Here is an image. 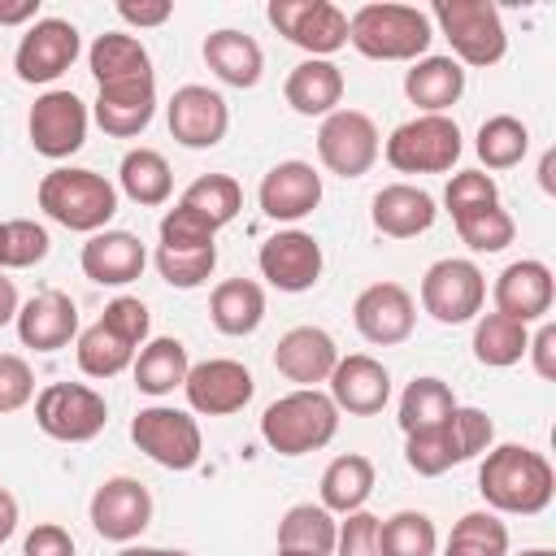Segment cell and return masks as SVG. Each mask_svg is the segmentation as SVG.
I'll return each mask as SVG.
<instances>
[{
  "mask_svg": "<svg viewBox=\"0 0 556 556\" xmlns=\"http://www.w3.org/2000/svg\"><path fill=\"white\" fill-rule=\"evenodd\" d=\"M478 491H482L491 513L534 517L552 504L556 473H552V460L543 452L521 447V443H500L478 465Z\"/></svg>",
  "mask_w": 556,
  "mask_h": 556,
  "instance_id": "1",
  "label": "cell"
},
{
  "mask_svg": "<svg viewBox=\"0 0 556 556\" xmlns=\"http://www.w3.org/2000/svg\"><path fill=\"white\" fill-rule=\"evenodd\" d=\"M434 22L417 4H361L348 17V43L369 61H421L430 56Z\"/></svg>",
  "mask_w": 556,
  "mask_h": 556,
  "instance_id": "2",
  "label": "cell"
},
{
  "mask_svg": "<svg viewBox=\"0 0 556 556\" xmlns=\"http://www.w3.org/2000/svg\"><path fill=\"white\" fill-rule=\"evenodd\" d=\"M339 430V408L326 391L317 387H295L287 395H278L265 413H261V439L269 443V452L278 456H308L321 452Z\"/></svg>",
  "mask_w": 556,
  "mask_h": 556,
  "instance_id": "3",
  "label": "cell"
},
{
  "mask_svg": "<svg viewBox=\"0 0 556 556\" xmlns=\"http://www.w3.org/2000/svg\"><path fill=\"white\" fill-rule=\"evenodd\" d=\"M39 208L65 226V230H78V235H96V230H109L113 213H117V187L96 174V169H74V165H61L52 174L39 178V191H35Z\"/></svg>",
  "mask_w": 556,
  "mask_h": 556,
  "instance_id": "4",
  "label": "cell"
},
{
  "mask_svg": "<svg viewBox=\"0 0 556 556\" xmlns=\"http://www.w3.org/2000/svg\"><path fill=\"white\" fill-rule=\"evenodd\" d=\"M404 465L417 473V478H439L447 473L452 465H465L482 452H491L495 443V421L482 413V408H465L456 404V413L434 426V430H421V434H404Z\"/></svg>",
  "mask_w": 556,
  "mask_h": 556,
  "instance_id": "5",
  "label": "cell"
},
{
  "mask_svg": "<svg viewBox=\"0 0 556 556\" xmlns=\"http://www.w3.org/2000/svg\"><path fill=\"white\" fill-rule=\"evenodd\" d=\"M430 22H439L443 39L452 43V61L465 70H486L500 65L508 52V35H504V17L491 0H439L430 9Z\"/></svg>",
  "mask_w": 556,
  "mask_h": 556,
  "instance_id": "6",
  "label": "cell"
},
{
  "mask_svg": "<svg viewBox=\"0 0 556 556\" xmlns=\"http://www.w3.org/2000/svg\"><path fill=\"white\" fill-rule=\"evenodd\" d=\"M460 126L447 113H417L391 130L382 156L400 174H447L460 161Z\"/></svg>",
  "mask_w": 556,
  "mask_h": 556,
  "instance_id": "7",
  "label": "cell"
},
{
  "mask_svg": "<svg viewBox=\"0 0 556 556\" xmlns=\"http://www.w3.org/2000/svg\"><path fill=\"white\" fill-rule=\"evenodd\" d=\"M130 439L135 447L156 460L161 469H174V473H187L200 465V452H204V439H200V421L187 413V408H174V404H148L130 417Z\"/></svg>",
  "mask_w": 556,
  "mask_h": 556,
  "instance_id": "8",
  "label": "cell"
},
{
  "mask_svg": "<svg viewBox=\"0 0 556 556\" xmlns=\"http://www.w3.org/2000/svg\"><path fill=\"white\" fill-rule=\"evenodd\" d=\"M109 421V404L87 382H48L35 395V426L56 443H91Z\"/></svg>",
  "mask_w": 556,
  "mask_h": 556,
  "instance_id": "9",
  "label": "cell"
},
{
  "mask_svg": "<svg viewBox=\"0 0 556 556\" xmlns=\"http://www.w3.org/2000/svg\"><path fill=\"white\" fill-rule=\"evenodd\" d=\"M486 300V278L473 261L465 256H443L421 274V308L439 326H465L482 313Z\"/></svg>",
  "mask_w": 556,
  "mask_h": 556,
  "instance_id": "10",
  "label": "cell"
},
{
  "mask_svg": "<svg viewBox=\"0 0 556 556\" xmlns=\"http://www.w3.org/2000/svg\"><path fill=\"white\" fill-rule=\"evenodd\" d=\"M265 17L287 43L321 61H330V52L348 43V13L330 0H269Z\"/></svg>",
  "mask_w": 556,
  "mask_h": 556,
  "instance_id": "11",
  "label": "cell"
},
{
  "mask_svg": "<svg viewBox=\"0 0 556 556\" xmlns=\"http://www.w3.org/2000/svg\"><path fill=\"white\" fill-rule=\"evenodd\" d=\"M382 143H378V126L369 113L361 109H334L330 117H321L317 130V156L330 174L339 178H361L374 169Z\"/></svg>",
  "mask_w": 556,
  "mask_h": 556,
  "instance_id": "12",
  "label": "cell"
},
{
  "mask_svg": "<svg viewBox=\"0 0 556 556\" xmlns=\"http://www.w3.org/2000/svg\"><path fill=\"white\" fill-rule=\"evenodd\" d=\"M87 104L74 96V91H43L35 104H30V117H26V135H30V148L48 161H65L74 156L83 143H87Z\"/></svg>",
  "mask_w": 556,
  "mask_h": 556,
  "instance_id": "13",
  "label": "cell"
},
{
  "mask_svg": "<svg viewBox=\"0 0 556 556\" xmlns=\"http://www.w3.org/2000/svg\"><path fill=\"white\" fill-rule=\"evenodd\" d=\"M83 52V39H78V26L65 22V17H39L26 26L17 52H13V70L22 83L39 87V83H56Z\"/></svg>",
  "mask_w": 556,
  "mask_h": 556,
  "instance_id": "14",
  "label": "cell"
},
{
  "mask_svg": "<svg viewBox=\"0 0 556 556\" xmlns=\"http://www.w3.org/2000/svg\"><path fill=\"white\" fill-rule=\"evenodd\" d=\"M87 517H91V530L109 543H135L148 521H152V491L139 482V478H104L87 504Z\"/></svg>",
  "mask_w": 556,
  "mask_h": 556,
  "instance_id": "15",
  "label": "cell"
},
{
  "mask_svg": "<svg viewBox=\"0 0 556 556\" xmlns=\"http://www.w3.org/2000/svg\"><path fill=\"white\" fill-rule=\"evenodd\" d=\"M187 404L191 413L200 417H230L239 408H248L252 391H256V378L243 361H230V356H208L200 365L187 369Z\"/></svg>",
  "mask_w": 556,
  "mask_h": 556,
  "instance_id": "16",
  "label": "cell"
},
{
  "mask_svg": "<svg viewBox=\"0 0 556 556\" xmlns=\"http://www.w3.org/2000/svg\"><path fill=\"white\" fill-rule=\"evenodd\" d=\"M165 122H169V135L191 148V152H204V148H217L230 130V109L222 100V91L204 87V83H187L169 96L165 104Z\"/></svg>",
  "mask_w": 556,
  "mask_h": 556,
  "instance_id": "17",
  "label": "cell"
},
{
  "mask_svg": "<svg viewBox=\"0 0 556 556\" xmlns=\"http://www.w3.org/2000/svg\"><path fill=\"white\" fill-rule=\"evenodd\" d=\"M256 265H261V278L287 295H300V291H313L317 278H321V243L308 235V230H278L261 243L256 252Z\"/></svg>",
  "mask_w": 556,
  "mask_h": 556,
  "instance_id": "18",
  "label": "cell"
},
{
  "mask_svg": "<svg viewBox=\"0 0 556 556\" xmlns=\"http://www.w3.org/2000/svg\"><path fill=\"white\" fill-rule=\"evenodd\" d=\"M352 326L374 348H395L417 326V304L400 282H369L352 300Z\"/></svg>",
  "mask_w": 556,
  "mask_h": 556,
  "instance_id": "19",
  "label": "cell"
},
{
  "mask_svg": "<svg viewBox=\"0 0 556 556\" xmlns=\"http://www.w3.org/2000/svg\"><path fill=\"white\" fill-rule=\"evenodd\" d=\"M491 300H495V313L530 326V321H543L552 313V300H556V278L543 261L526 256V261H513L500 269L495 287H491Z\"/></svg>",
  "mask_w": 556,
  "mask_h": 556,
  "instance_id": "20",
  "label": "cell"
},
{
  "mask_svg": "<svg viewBox=\"0 0 556 556\" xmlns=\"http://www.w3.org/2000/svg\"><path fill=\"white\" fill-rule=\"evenodd\" d=\"M330 400L339 413H352V417H374L387 408L391 400V374L382 361H374L369 352H352V356H339V365L330 369Z\"/></svg>",
  "mask_w": 556,
  "mask_h": 556,
  "instance_id": "21",
  "label": "cell"
},
{
  "mask_svg": "<svg viewBox=\"0 0 556 556\" xmlns=\"http://www.w3.org/2000/svg\"><path fill=\"white\" fill-rule=\"evenodd\" d=\"M256 200L269 222H300L321 204V174L308 161H278L261 178Z\"/></svg>",
  "mask_w": 556,
  "mask_h": 556,
  "instance_id": "22",
  "label": "cell"
},
{
  "mask_svg": "<svg viewBox=\"0 0 556 556\" xmlns=\"http://www.w3.org/2000/svg\"><path fill=\"white\" fill-rule=\"evenodd\" d=\"M17 339L35 352H61L78 339V304L65 291H39L17 308Z\"/></svg>",
  "mask_w": 556,
  "mask_h": 556,
  "instance_id": "23",
  "label": "cell"
},
{
  "mask_svg": "<svg viewBox=\"0 0 556 556\" xmlns=\"http://www.w3.org/2000/svg\"><path fill=\"white\" fill-rule=\"evenodd\" d=\"M339 365V343L321 326H291L274 348V369L295 387H317Z\"/></svg>",
  "mask_w": 556,
  "mask_h": 556,
  "instance_id": "24",
  "label": "cell"
},
{
  "mask_svg": "<svg viewBox=\"0 0 556 556\" xmlns=\"http://www.w3.org/2000/svg\"><path fill=\"white\" fill-rule=\"evenodd\" d=\"M156 113V74L152 78H135V83H113V87H100L96 91V104H91V117L104 135L113 139H135L148 130Z\"/></svg>",
  "mask_w": 556,
  "mask_h": 556,
  "instance_id": "25",
  "label": "cell"
},
{
  "mask_svg": "<svg viewBox=\"0 0 556 556\" xmlns=\"http://www.w3.org/2000/svg\"><path fill=\"white\" fill-rule=\"evenodd\" d=\"M78 265L96 287H126L143 274L148 252H143L139 235H130V230H96L83 243Z\"/></svg>",
  "mask_w": 556,
  "mask_h": 556,
  "instance_id": "26",
  "label": "cell"
},
{
  "mask_svg": "<svg viewBox=\"0 0 556 556\" xmlns=\"http://www.w3.org/2000/svg\"><path fill=\"white\" fill-rule=\"evenodd\" d=\"M369 217H374V230L387 235V239H417V235H426L434 226L439 208H434L430 191H421L413 182H391V187H382L374 195Z\"/></svg>",
  "mask_w": 556,
  "mask_h": 556,
  "instance_id": "27",
  "label": "cell"
},
{
  "mask_svg": "<svg viewBox=\"0 0 556 556\" xmlns=\"http://www.w3.org/2000/svg\"><path fill=\"white\" fill-rule=\"evenodd\" d=\"M282 96L287 104L300 113V117H330L343 100V70L334 61H321V56H308L300 61L287 83H282Z\"/></svg>",
  "mask_w": 556,
  "mask_h": 556,
  "instance_id": "28",
  "label": "cell"
},
{
  "mask_svg": "<svg viewBox=\"0 0 556 556\" xmlns=\"http://www.w3.org/2000/svg\"><path fill=\"white\" fill-rule=\"evenodd\" d=\"M204 65H208L226 87L248 91V87H256L261 74H265V52H261V43H256L252 35L222 26V30H213V35L204 39Z\"/></svg>",
  "mask_w": 556,
  "mask_h": 556,
  "instance_id": "29",
  "label": "cell"
},
{
  "mask_svg": "<svg viewBox=\"0 0 556 556\" xmlns=\"http://www.w3.org/2000/svg\"><path fill=\"white\" fill-rule=\"evenodd\" d=\"M87 65H91V78L96 87H113V83H135V78H152V56L148 48L126 35V30H104L96 35V43L87 48Z\"/></svg>",
  "mask_w": 556,
  "mask_h": 556,
  "instance_id": "30",
  "label": "cell"
},
{
  "mask_svg": "<svg viewBox=\"0 0 556 556\" xmlns=\"http://www.w3.org/2000/svg\"><path fill=\"white\" fill-rule=\"evenodd\" d=\"M404 96L421 113H447L465 96V70L452 56H421L404 70Z\"/></svg>",
  "mask_w": 556,
  "mask_h": 556,
  "instance_id": "31",
  "label": "cell"
},
{
  "mask_svg": "<svg viewBox=\"0 0 556 556\" xmlns=\"http://www.w3.org/2000/svg\"><path fill=\"white\" fill-rule=\"evenodd\" d=\"M208 317L230 339L252 334L265 321V291H261V282H252V278H226V282H217L213 295H208Z\"/></svg>",
  "mask_w": 556,
  "mask_h": 556,
  "instance_id": "32",
  "label": "cell"
},
{
  "mask_svg": "<svg viewBox=\"0 0 556 556\" xmlns=\"http://www.w3.org/2000/svg\"><path fill=\"white\" fill-rule=\"evenodd\" d=\"M187 369H191V356H187V343L182 339H148L139 352H135V365H130V374H135V387L143 391V395H152V400H161V395H169L174 387H182L187 382Z\"/></svg>",
  "mask_w": 556,
  "mask_h": 556,
  "instance_id": "33",
  "label": "cell"
},
{
  "mask_svg": "<svg viewBox=\"0 0 556 556\" xmlns=\"http://www.w3.org/2000/svg\"><path fill=\"white\" fill-rule=\"evenodd\" d=\"M321 508L326 513H356V508H365V500L374 495V460L369 456H361V452H343V456H334L330 465H326V473H321Z\"/></svg>",
  "mask_w": 556,
  "mask_h": 556,
  "instance_id": "34",
  "label": "cell"
},
{
  "mask_svg": "<svg viewBox=\"0 0 556 556\" xmlns=\"http://www.w3.org/2000/svg\"><path fill=\"white\" fill-rule=\"evenodd\" d=\"M117 182H122V191H126L135 204H143V208L165 204L169 191H174L169 161H165L156 148H130V152L122 156V165H117Z\"/></svg>",
  "mask_w": 556,
  "mask_h": 556,
  "instance_id": "35",
  "label": "cell"
},
{
  "mask_svg": "<svg viewBox=\"0 0 556 556\" xmlns=\"http://www.w3.org/2000/svg\"><path fill=\"white\" fill-rule=\"evenodd\" d=\"M530 343V326L504 317V313H482L473 321V361L486 369H508L526 356Z\"/></svg>",
  "mask_w": 556,
  "mask_h": 556,
  "instance_id": "36",
  "label": "cell"
},
{
  "mask_svg": "<svg viewBox=\"0 0 556 556\" xmlns=\"http://www.w3.org/2000/svg\"><path fill=\"white\" fill-rule=\"evenodd\" d=\"M456 413V395L443 378H413L400 395V430L404 434H421V430H434L443 426L447 417Z\"/></svg>",
  "mask_w": 556,
  "mask_h": 556,
  "instance_id": "37",
  "label": "cell"
},
{
  "mask_svg": "<svg viewBox=\"0 0 556 556\" xmlns=\"http://www.w3.org/2000/svg\"><path fill=\"white\" fill-rule=\"evenodd\" d=\"M334 534H339V521L321 504H291L282 513V521H278V547H287V552L330 556L334 552Z\"/></svg>",
  "mask_w": 556,
  "mask_h": 556,
  "instance_id": "38",
  "label": "cell"
},
{
  "mask_svg": "<svg viewBox=\"0 0 556 556\" xmlns=\"http://www.w3.org/2000/svg\"><path fill=\"white\" fill-rule=\"evenodd\" d=\"M135 352L139 348H130L122 334H113L104 321H96V326H87V330H78V339H74V356H78V369L87 374V378H117L122 369H130L135 365Z\"/></svg>",
  "mask_w": 556,
  "mask_h": 556,
  "instance_id": "39",
  "label": "cell"
},
{
  "mask_svg": "<svg viewBox=\"0 0 556 556\" xmlns=\"http://www.w3.org/2000/svg\"><path fill=\"white\" fill-rule=\"evenodd\" d=\"M473 152L486 169H513L521 165V156L530 152V130L521 117L513 113H495L478 126V139H473Z\"/></svg>",
  "mask_w": 556,
  "mask_h": 556,
  "instance_id": "40",
  "label": "cell"
},
{
  "mask_svg": "<svg viewBox=\"0 0 556 556\" xmlns=\"http://www.w3.org/2000/svg\"><path fill=\"white\" fill-rule=\"evenodd\" d=\"M178 204L195 208L213 230H222V226H230V222L239 217V208H243V187H239L230 174H200V178L178 195Z\"/></svg>",
  "mask_w": 556,
  "mask_h": 556,
  "instance_id": "41",
  "label": "cell"
},
{
  "mask_svg": "<svg viewBox=\"0 0 556 556\" xmlns=\"http://www.w3.org/2000/svg\"><path fill=\"white\" fill-rule=\"evenodd\" d=\"M213 269H217V243H156V274L178 291L204 287Z\"/></svg>",
  "mask_w": 556,
  "mask_h": 556,
  "instance_id": "42",
  "label": "cell"
},
{
  "mask_svg": "<svg viewBox=\"0 0 556 556\" xmlns=\"http://www.w3.org/2000/svg\"><path fill=\"white\" fill-rule=\"evenodd\" d=\"M378 547L382 556H434L439 552V530L426 513L417 508H400L382 521L378 530Z\"/></svg>",
  "mask_w": 556,
  "mask_h": 556,
  "instance_id": "43",
  "label": "cell"
},
{
  "mask_svg": "<svg viewBox=\"0 0 556 556\" xmlns=\"http://www.w3.org/2000/svg\"><path fill=\"white\" fill-rule=\"evenodd\" d=\"M443 556H508V526L500 521V513H465L452 534Z\"/></svg>",
  "mask_w": 556,
  "mask_h": 556,
  "instance_id": "44",
  "label": "cell"
},
{
  "mask_svg": "<svg viewBox=\"0 0 556 556\" xmlns=\"http://www.w3.org/2000/svg\"><path fill=\"white\" fill-rule=\"evenodd\" d=\"M456 235L469 252H504L517 235V222L508 217V208L491 204L482 213H469V217H456Z\"/></svg>",
  "mask_w": 556,
  "mask_h": 556,
  "instance_id": "45",
  "label": "cell"
},
{
  "mask_svg": "<svg viewBox=\"0 0 556 556\" xmlns=\"http://www.w3.org/2000/svg\"><path fill=\"white\" fill-rule=\"evenodd\" d=\"M443 204H447V213L456 222V217H469V213H482V208L500 204V187L482 169H456L447 191H443Z\"/></svg>",
  "mask_w": 556,
  "mask_h": 556,
  "instance_id": "46",
  "label": "cell"
},
{
  "mask_svg": "<svg viewBox=\"0 0 556 556\" xmlns=\"http://www.w3.org/2000/svg\"><path fill=\"white\" fill-rule=\"evenodd\" d=\"M4 230H9L4 269H30V265H39V261L52 252L48 230H43L39 222H30V217H13V222H4Z\"/></svg>",
  "mask_w": 556,
  "mask_h": 556,
  "instance_id": "47",
  "label": "cell"
},
{
  "mask_svg": "<svg viewBox=\"0 0 556 556\" xmlns=\"http://www.w3.org/2000/svg\"><path fill=\"white\" fill-rule=\"evenodd\" d=\"M100 321H104L113 334H122L130 348H143V343H148V326H152V317H148V304L135 300V295H117V300H109L104 313H100Z\"/></svg>",
  "mask_w": 556,
  "mask_h": 556,
  "instance_id": "48",
  "label": "cell"
},
{
  "mask_svg": "<svg viewBox=\"0 0 556 556\" xmlns=\"http://www.w3.org/2000/svg\"><path fill=\"white\" fill-rule=\"evenodd\" d=\"M378 530H382V517L356 508V513H348V521H339L334 552H339V556H382V547H378Z\"/></svg>",
  "mask_w": 556,
  "mask_h": 556,
  "instance_id": "49",
  "label": "cell"
},
{
  "mask_svg": "<svg viewBox=\"0 0 556 556\" xmlns=\"http://www.w3.org/2000/svg\"><path fill=\"white\" fill-rule=\"evenodd\" d=\"M35 400V369L13 356V352H0V413H17Z\"/></svg>",
  "mask_w": 556,
  "mask_h": 556,
  "instance_id": "50",
  "label": "cell"
},
{
  "mask_svg": "<svg viewBox=\"0 0 556 556\" xmlns=\"http://www.w3.org/2000/svg\"><path fill=\"white\" fill-rule=\"evenodd\" d=\"M161 243H217V230L187 204H174L161 217Z\"/></svg>",
  "mask_w": 556,
  "mask_h": 556,
  "instance_id": "51",
  "label": "cell"
},
{
  "mask_svg": "<svg viewBox=\"0 0 556 556\" xmlns=\"http://www.w3.org/2000/svg\"><path fill=\"white\" fill-rule=\"evenodd\" d=\"M74 552H78L74 534L65 526H56V521H39L22 543V556H74Z\"/></svg>",
  "mask_w": 556,
  "mask_h": 556,
  "instance_id": "52",
  "label": "cell"
},
{
  "mask_svg": "<svg viewBox=\"0 0 556 556\" xmlns=\"http://www.w3.org/2000/svg\"><path fill=\"white\" fill-rule=\"evenodd\" d=\"M117 17L126 26L148 30V26H165L174 17V4L169 0H117Z\"/></svg>",
  "mask_w": 556,
  "mask_h": 556,
  "instance_id": "53",
  "label": "cell"
},
{
  "mask_svg": "<svg viewBox=\"0 0 556 556\" xmlns=\"http://www.w3.org/2000/svg\"><path fill=\"white\" fill-rule=\"evenodd\" d=\"M526 356H530V365H534V374H539L543 382L556 378V326H552V321H543V326L530 334Z\"/></svg>",
  "mask_w": 556,
  "mask_h": 556,
  "instance_id": "54",
  "label": "cell"
},
{
  "mask_svg": "<svg viewBox=\"0 0 556 556\" xmlns=\"http://www.w3.org/2000/svg\"><path fill=\"white\" fill-rule=\"evenodd\" d=\"M39 22V0H0V26Z\"/></svg>",
  "mask_w": 556,
  "mask_h": 556,
  "instance_id": "55",
  "label": "cell"
},
{
  "mask_svg": "<svg viewBox=\"0 0 556 556\" xmlns=\"http://www.w3.org/2000/svg\"><path fill=\"white\" fill-rule=\"evenodd\" d=\"M17 308H22V300H17V287H13V278H4V274H0V326L17 321Z\"/></svg>",
  "mask_w": 556,
  "mask_h": 556,
  "instance_id": "56",
  "label": "cell"
},
{
  "mask_svg": "<svg viewBox=\"0 0 556 556\" xmlns=\"http://www.w3.org/2000/svg\"><path fill=\"white\" fill-rule=\"evenodd\" d=\"M13 530H17V500L0 486V543H4Z\"/></svg>",
  "mask_w": 556,
  "mask_h": 556,
  "instance_id": "57",
  "label": "cell"
},
{
  "mask_svg": "<svg viewBox=\"0 0 556 556\" xmlns=\"http://www.w3.org/2000/svg\"><path fill=\"white\" fill-rule=\"evenodd\" d=\"M552 169H556V152H543V161H539V187L552 195L556 191V178H552Z\"/></svg>",
  "mask_w": 556,
  "mask_h": 556,
  "instance_id": "58",
  "label": "cell"
},
{
  "mask_svg": "<svg viewBox=\"0 0 556 556\" xmlns=\"http://www.w3.org/2000/svg\"><path fill=\"white\" fill-rule=\"evenodd\" d=\"M117 556H161V547H143V543H139V547H122Z\"/></svg>",
  "mask_w": 556,
  "mask_h": 556,
  "instance_id": "59",
  "label": "cell"
},
{
  "mask_svg": "<svg viewBox=\"0 0 556 556\" xmlns=\"http://www.w3.org/2000/svg\"><path fill=\"white\" fill-rule=\"evenodd\" d=\"M517 556H556L552 547H526V552H517Z\"/></svg>",
  "mask_w": 556,
  "mask_h": 556,
  "instance_id": "60",
  "label": "cell"
},
{
  "mask_svg": "<svg viewBox=\"0 0 556 556\" xmlns=\"http://www.w3.org/2000/svg\"><path fill=\"white\" fill-rule=\"evenodd\" d=\"M4 243H9V230H4V222H0V269H4Z\"/></svg>",
  "mask_w": 556,
  "mask_h": 556,
  "instance_id": "61",
  "label": "cell"
},
{
  "mask_svg": "<svg viewBox=\"0 0 556 556\" xmlns=\"http://www.w3.org/2000/svg\"><path fill=\"white\" fill-rule=\"evenodd\" d=\"M161 556H191V552H182V547H161Z\"/></svg>",
  "mask_w": 556,
  "mask_h": 556,
  "instance_id": "62",
  "label": "cell"
},
{
  "mask_svg": "<svg viewBox=\"0 0 556 556\" xmlns=\"http://www.w3.org/2000/svg\"><path fill=\"white\" fill-rule=\"evenodd\" d=\"M274 556H313V552H287V547H278Z\"/></svg>",
  "mask_w": 556,
  "mask_h": 556,
  "instance_id": "63",
  "label": "cell"
}]
</instances>
